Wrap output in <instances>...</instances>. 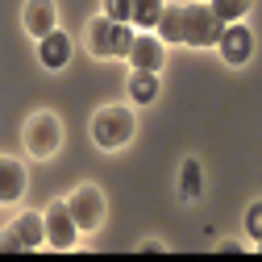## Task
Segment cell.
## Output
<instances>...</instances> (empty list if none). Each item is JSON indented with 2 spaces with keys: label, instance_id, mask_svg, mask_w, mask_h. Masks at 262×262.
I'll use <instances>...</instances> for the list:
<instances>
[{
  "label": "cell",
  "instance_id": "1",
  "mask_svg": "<svg viewBox=\"0 0 262 262\" xmlns=\"http://www.w3.org/2000/svg\"><path fill=\"white\" fill-rule=\"evenodd\" d=\"M129 138H134V113L121 108V104H108L92 117V142L100 150H121Z\"/></svg>",
  "mask_w": 262,
  "mask_h": 262
},
{
  "label": "cell",
  "instance_id": "2",
  "mask_svg": "<svg viewBox=\"0 0 262 262\" xmlns=\"http://www.w3.org/2000/svg\"><path fill=\"white\" fill-rule=\"evenodd\" d=\"M225 21L208 9V5H183V21H179V42L183 46H216Z\"/></svg>",
  "mask_w": 262,
  "mask_h": 262
},
{
  "label": "cell",
  "instance_id": "3",
  "mask_svg": "<svg viewBox=\"0 0 262 262\" xmlns=\"http://www.w3.org/2000/svg\"><path fill=\"white\" fill-rule=\"evenodd\" d=\"M134 42V29L121 25V21H108V17H92L88 25V50L96 58H121Z\"/></svg>",
  "mask_w": 262,
  "mask_h": 262
},
{
  "label": "cell",
  "instance_id": "4",
  "mask_svg": "<svg viewBox=\"0 0 262 262\" xmlns=\"http://www.w3.org/2000/svg\"><path fill=\"white\" fill-rule=\"evenodd\" d=\"M58 146H62V125L54 113H34L25 121V150L34 158H50L58 154Z\"/></svg>",
  "mask_w": 262,
  "mask_h": 262
},
{
  "label": "cell",
  "instance_id": "5",
  "mask_svg": "<svg viewBox=\"0 0 262 262\" xmlns=\"http://www.w3.org/2000/svg\"><path fill=\"white\" fill-rule=\"evenodd\" d=\"M38 242H46V225L38 212L17 216L5 233H0V254H17V250H38Z\"/></svg>",
  "mask_w": 262,
  "mask_h": 262
},
{
  "label": "cell",
  "instance_id": "6",
  "mask_svg": "<svg viewBox=\"0 0 262 262\" xmlns=\"http://www.w3.org/2000/svg\"><path fill=\"white\" fill-rule=\"evenodd\" d=\"M67 212H71L75 229H100V221H104V191L92 187V183L75 187L71 200H67Z\"/></svg>",
  "mask_w": 262,
  "mask_h": 262
},
{
  "label": "cell",
  "instance_id": "7",
  "mask_svg": "<svg viewBox=\"0 0 262 262\" xmlns=\"http://www.w3.org/2000/svg\"><path fill=\"white\" fill-rule=\"evenodd\" d=\"M42 225H46V242L54 246V250H71L75 246V221H71V212H67V200H58V204H50L46 208V216H42Z\"/></svg>",
  "mask_w": 262,
  "mask_h": 262
},
{
  "label": "cell",
  "instance_id": "8",
  "mask_svg": "<svg viewBox=\"0 0 262 262\" xmlns=\"http://www.w3.org/2000/svg\"><path fill=\"white\" fill-rule=\"evenodd\" d=\"M216 50H221V58L225 62H233V67H242V62L254 54V34L242 25V21H233V25H225L221 29V38H216Z\"/></svg>",
  "mask_w": 262,
  "mask_h": 262
},
{
  "label": "cell",
  "instance_id": "9",
  "mask_svg": "<svg viewBox=\"0 0 262 262\" xmlns=\"http://www.w3.org/2000/svg\"><path fill=\"white\" fill-rule=\"evenodd\" d=\"M125 58L134 62V71H158L162 67V38H150V34H134Z\"/></svg>",
  "mask_w": 262,
  "mask_h": 262
},
{
  "label": "cell",
  "instance_id": "10",
  "mask_svg": "<svg viewBox=\"0 0 262 262\" xmlns=\"http://www.w3.org/2000/svg\"><path fill=\"white\" fill-rule=\"evenodd\" d=\"M38 58H42L46 71H62L71 62V38L62 29H50L46 38H38Z\"/></svg>",
  "mask_w": 262,
  "mask_h": 262
},
{
  "label": "cell",
  "instance_id": "11",
  "mask_svg": "<svg viewBox=\"0 0 262 262\" xmlns=\"http://www.w3.org/2000/svg\"><path fill=\"white\" fill-rule=\"evenodd\" d=\"M25 29H29V38H46L54 21H58V9H54V0H25V13H21Z\"/></svg>",
  "mask_w": 262,
  "mask_h": 262
},
{
  "label": "cell",
  "instance_id": "12",
  "mask_svg": "<svg viewBox=\"0 0 262 262\" xmlns=\"http://www.w3.org/2000/svg\"><path fill=\"white\" fill-rule=\"evenodd\" d=\"M21 191H25V167L17 158H0V204L21 200Z\"/></svg>",
  "mask_w": 262,
  "mask_h": 262
},
{
  "label": "cell",
  "instance_id": "13",
  "mask_svg": "<svg viewBox=\"0 0 262 262\" xmlns=\"http://www.w3.org/2000/svg\"><path fill=\"white\" fill-rule=\"evenodd\" d=\"M162 5H167V0H129V21H134L138 29H154Z\"/></svg>",
  "mask_w": 262,
  "mask_h": 262
},
{
  "label": "cell",
  "instance_id": "14",
  "mask_svg": "<svg viewBox=\"0 0 262 262\" xmlns=\"http://www.w3.org/2000/svg\"><path fill=\"white\" fill-rule=\"evenodd\" d=\"M129 96H134V104H150L154 96H158L154 71H134V75H129Z\"/></svg>",
  "mask_w": 262,
  "mask_h": 262
},
{
  "label": "cell",
  "instance_id": "15",
  "mask_svg": "<svg viewBox=\"0 0 262 262\" xmlns=\"http://www.w3.org/2000/svg\"><path fill=\"white\" fill-rule=\"evenodd\" d=\"M179 21H183V5H162L158 21H154V34H158V38L179 42Z\"/></svg>",
  "mask_w": 262,
  "mask_h": 262
},
{
  "label": "cell",
  "instance_id": "16",
  "mask_svg": "<svg viewBox=\"0 0 262 262\" xmlns=\"http://www.w3.org/2000/svg\"><path fill=\"white\" fill-rule=\"evenodd\" d=\"M225 25H233V21H242L250 9H254V0H212V5H208Z\"/></svg>",
  "mask_w": 262,
  "mask_h": 262
},
{
  "label": "cell",
  "instance_id": "17",
  "mask_svg": "<svg viewBox=\"0 0 262 262\" xmlns=\"http://www.w3.org/2000/svg\"><path fill=\"white\" fill-rule=\"evenodd\" d=\"M104 17H108V21L129 25V0H104Z\"/></svg>",
  "mask_w": 262,
  "mask_h": 262
},
{
  "label": "cell",
  "instance_id": "18",
  "mask_svg": "<svg viewBox=\"0 0 262 262\" xmlns=\"http://www.w3.org/2000/svg\"><path fill=\"white\" fill-rule=\"evenodd\" d=\"M183 191H187V195H195V191H200V167H195L191 158L183 162Z\"/></svg>",
  "mask_w": 262,
  "mask_h": 262
},
{
  "label": "cell",
  "instance_id": "19",
  "mask_svg": "<svg viewBox=\"0 0 262 262\" xmlns=\"http://www.w3.org/2000/svg\"><path fill=\"white\" fill-rule=\"evenodd\" d=\"M246 233H250V237H258V233H262V208H258V204H254V208H250V216H246Z\"/></svg>",
  "mask_w": 262,
  "mask_h": 262
},
{
  "label": "cell",
  "instance_id": "20",
  "mask_svg": "<svg viewBox=\"0 0 262 262\" xmlns=\"http://www.w3.org/2000/svg\"><path fill=\"white\" fill-rule=\"evenodd\" d=\"M138 250H142V254H158V250H162V242H142Z\"/></svg>",
  "mask_w": 262,
  "mask_h": 262
}]
</instances>
